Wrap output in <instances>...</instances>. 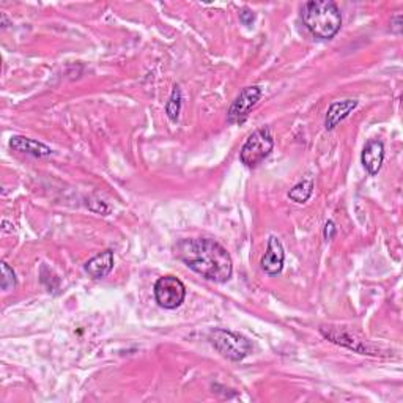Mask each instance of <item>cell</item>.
Segmentation results:
<instances>
[{
  "label": "cell",
  "instance_id": "obj_16",
  "mask_svg": "<svg viewBox=\"0 0 403 403\" xmlns=\"http://www.w3.org/2000/svg\"><path fill=\"white\" fill-rule=\"evenodd\" d=\"M239 21H241L244 26H250L255 21V13L252 10L244 8L241 10V13H239Z\"/></svg>",
  "mask_w": 403,
  "mask_h": 403
},
{
  "label": "cell",
  "instance_id": "obj_18",
  "mask_svg": "<svg viewBox=\"0 0 403 403\" xmlns=\"http://www.w3.org/2000/svg\"><path fill=\"white\" fill-rule=\"evenodd\" d=\"M334 237H336V225L332 221H328V223L325 224V238L332 239Z\"/></svg>",
  "mask_w": 403,
  "mask_h": 403
},
{
  "label": "cell",
  "instance_id": "obj_17",
  "mask_svg": "<svg viewBox=\"0 0 403 403\" xmlns=\"http://www.w3.org/2000/svg\"><path fill=\"white\" fill-rule=\"evenodd\" d=\"M391 31L394 33L402 32V15H395L393 19H391Z\"/></svg>",
  "mask_w": 403,
  "mask_h": 403
},
{
  "label": "cell",
  "instance_id": "obj_10",
  "mask_svg": "<svg viewBox=\"0 0 403 403\" xmlns=\"http://www.w3.org/2000/svg\"><path fill=\"white\" fill-rule=\"evenodd\" d=\"M356 106H358V101H356V99H343V101H337L334 104H331V108L328 109V114H326V120H325L326 130H334V128L341 123L342 120H345L347 117L353 112Z\"/></svg>",
  "mask_w": 403,
  "mask_h": 403
},
{
  "label": "cell",
  "instance_id": "obj_7",
  "mask_svg": "<svg viewBox=\"0 0 403 403\" xmlns=\"http://www.w3.org/2000/svg\"><path fill=\"white\" fill-rule=\"evenodd\" d=\"M284 248L282 243L279 241L276 237H270V241H268V249L261 259V270L270 276H276L284 268Z\"/></svg>",
  "mask_w": 403,
  "mask_h": 403
},
{
  "label": "cell",
  "instance_id": "obj_12",
  "mask_svg": "<svg viewBox=\"0 0 403 403\" xmlns=\"http://www.w3.org/2000/svg\"><path fill=\"white\" fill-rule=\"evenodd\" d=\"M10 147L16 151H21V153L32 155V156H37V157H44V156H49L52 153V150L48 147V145L38 142V140L22 137V136L11 137Z\"/></svg>",
  "mask_w": 403,
  "mask_h": 403
},
{
  "label": "cell",
  "instance_id": "obj_6",
  "mask_svg": "<svg viewBox=\"0 0 403 403\" xmlns=\"http://www.w3.org/2000/svg\"><path fill=\"white\" fill-rule=\"evenodd\" d=\"M261 98V89L259 85L246 87L238 98L233 101V104L227 112V123L230 125H241L246 121V119L257 104H259Z\"/></svg>",
  "mask_w": 403,
  "mask_h": 403
},
{
  "label": "cell",
  "instance_id": "obj_4",
  "mask_svg": "<svg viewBox=\"0 0 403 403\" xmlns=\"http://www.w3.org/2000/svg\"><path fill=\"white\" fill-rule=\"evenodd\" d=\"M273 148L274 139L271 136V131L268 128H260V130L250 134L246 144L243 145L239 157H241V162L244 166L254 169L260 166L271 155Z\"/></svg>",
  "mask_w": 403,
  "mask_h": 403
},
{
  "label": "cell",
  "instance_id": "obj_3",
  "mask_svg": "<svg viewBox=\"0 0 403 403\" xmlns=\"http://www.w3.org/2000/svg\"><path fill=\"white\" fill-rule=\"evenodd\" d=\"M213 347L230 361H243L252 352V343L246 337L227 329H214L209 334Z\"/></svg>",
  "mask_w": 403,
  "mask_h": 403
},
{
  "label": "cell",
  "instance_id": "obj_13",
  "mask_svg": "<svg viewBox=\"0 0 403 403\" xmlns=\"http://www.w3.org/2000/svg\"><path fill=\"white\" fill-rule=\"evenodd\" d=\"M314 192V183L312 180H305L301 183H298L293 189H290L289 197L296 203H305L311 198Z\"/></svg>",
  "mask_w": 403,
  "mask_h": 403
},
{
  "label": "cell",
  "instance_id": "obj_14",
  "mask_svg": "<svg viewBox=\"0 0 403 403\" xmlns=\"http://www.w3.org/2000/svg\"><path fill=\"white\" fill-rule=\"evenodd\" d=\"M180 110H181V90H180V87L175 85L172 95L167 101L166 112L169 119H171L172 121H177L180 117Z\"/></svg>",
  "mask_w": 403,
  "mask_h": 403
},
{
  "label": "cell",
  "instance_id": "obj_1",
  "mask_svg": "<svg viewBox=\"0 0 403 403\" xmlns=\"http://www.w3.org/2000/svg\"><path fill=\"white\" fill-rule=\"evenodd\" d=\"M175 250L186 266L207 280L224 284L232 277L233 264L230 254L213 239H183Z\"/></svg>",
  "mask_w": 403,
  "mask_h": 403
},
{
  "label": "cell",
  "instance_id": "obj_9",
  "mask_svg": "<svg viewBox=\"0 0 403 403\" xmlns=\"http://www.w3.org/2000/svg\"><path fill=\"white\" fill-rule=\"evenodd\" d=\"M383 160H384L383 142H379V140H375V139L369 140V142L366 144L364 150H362V156H361V161H362V164H364L366 171L370 175H377L379 169H381Z\"/></svg>",
  "mask_w": 403,
  "mask_h": 403
},
{
  "label": "cell",
  "instance_id": "obj_11",
  "mask_svg": "<svg viewBox=\"0 0 403 403\" xmlns=\"http://www.w3.org/2000/svg\"><path fill=\"white\" fill-rule=\"evenodd\" d=\"M114 268V252L112 250H104V252L93 257L85 264V271L90 274L93 279H103L112 271Z\"/></svg>",
  "mask_w": 403,
  "mask_h": 403
},
{
  "label": "cell",
  "instance_id": "obj_8",
  "mask_svg": "<svg viewBox=\"0 0 403 403\" xmlns=\"http://www.w3.org/2000/svg\"><path fill=\"white\" fill-rule=\"evenodd\" d=\"M320 332L326 338H328V341L337 343V345L347 347L350 350H353V352H358L362 354H370L369 348H367L364 343H362V341H358V338H354L352 334L337 329V328H334V326H321Z\"/></svg>",
  "mask_w": 403,
  "mask_h": 403
},
{
  "label": "cell",
  "instance_id": "obj_2",
  "mask_svg": "<svg viewBox=\"0 0 403 403\" xmlns=\"http://www.w3.org/2000/svg\"><path fill=\"white\" fill-rule=\"evenodd\" d=\"M302 22L314 37L320 40L334 38L342 26V15L331 0H312L302 7Z\"/></svg>",
  "mask_w": 403,
  "mask_h": 403
},
{
  "label": "cell",
  "instance_id": "obj_5",
  "mask_svg": "<svg viewBox=\"0 0 403 403\" xmlns=\"http://www.w3.org/2000/svg\"><path fill=\"white\" fill-rule=\"evenodd\" d=\"M156 302L164 309H177L183 305L186 298V287L178 277L164 276L155 284Z\"/></svg>",
  "mask_w": 403,
  "mask_h": 403
},
{
  "label": "cell",
  "instance_id": "obj_15",
  "mask_svg": "<svg viewBox=\"0 0 403 403\" xmlns=\"http://www.w3.org/2000/svg\"><path fill=\"white\" fill-rule=\"evenodd\" d=\"M2 268V290L8 291L16 287V274L7 264L0 265Z\"/></svg>",
  "mask_w": 403,
  "mask_h": 403
}]
</instances>
